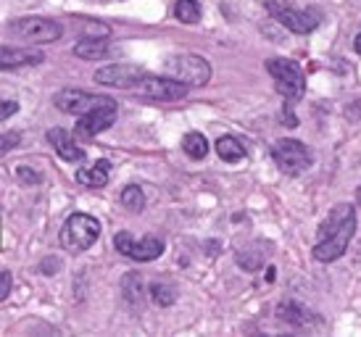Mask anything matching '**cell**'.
<instances>
[{"mask_svg":"<svg viewBox=\"0 0 361 337\" xmlns=\"http://www.w3.org/2000/svg\"><path fill=\"white\" fill-rule=\"evenodd\" d=\"M353 235H356V209L351 203H338L317 229V243L311 253L319 264H332L348 250Z\"/></svg>","mask_w":361,"mask_h":337,"instance_id":"cell-1","label":"cell"},{"mask_svg":"<svg viewBox=\"0 0 361 337\" xmlns=\"http://www.w3.org/2000/svg\"><path fill=\"white\" fill-rule=\"evenodd\" d=\"M101 238V221L90 214H71L61 227V248L69 253H85Z\"/></svg>","mask_w":361,"mask_h":337,"instance_id":"cell-2","label":"cell"},{"mask_svg":"<svg viewBox=\"0 0 361 337\" xmlns=\"http://www.w3.org/2000/svg\"><path fill=\"white\" fill-rule=\"evenodd\" d=\"M164 71L190 87H203L211 82V63L198 53H174L164 61Z\"/></svg>","mask_w":361,"mask_h":337,"instance_id":"cell-3","label":"cell"},{"mask_svg":"<svg viewBox=\"0 0 361 337\" xmlns=\"http://www.w3.org/2000/svg\"><path fill=\"white\" fill-rule=\"evenodd\" d=\"M267 71L271 74V80H274V87L280 92L285 100H295L303 98V92H306V77H303V69L290 59H269L267 61Z\"/></svg>","mask_w":361,"mask_h":337,"instance_id":"cell-4","label":"cell"},{"mask_svg":"<svg viewBox=\"0 0 361 337\" xmlns=\"http://www.w3.org/2000/svg\"><path fill=\"white\" fill-rule=\"evenodd\" d=\"M271 19H277L285 30L295 32V35H309L319 27V11L317 8H293L288 0H267L264 3Z\"/></svg>","mask_w":361,"mask_h":337,"instance_id":"cell-5","label":"cell"},{"mask_svg":"<svg viewBox=\"0 0 361 337\" xmlns=\"http://www.w3.org/2000/svg\"><path fill=\"white\" fill-rule=\"evenodd\" d=\"M271 159L280 166V171L290 174V177H298L306 168L311 166V153L309 148L303 145L301 140L293 137H282L271 145Z\"/></svg>","mask_w":361,"mask_h":337,"instance_id":"cell-6","label":"cell"},{"mask_svg":"<svg viewBox=\"0 0 361 337\" xmlns=\"http://www.w3.org/2000/svg\"><path fill=\"white\" fill-rule=\"evenodd\" d=\"M11 35H19L32 45H45V42H56L63 35V27L53 19H42V16H21V19L8 24Z\"/></svg>","mask_w":361,"mask_h":337,"instance_id":"cell-7","label":"cell"},{"mask_svg":"<svg viewBox=\"0 0 361 337\" xmlns=\"http://www.w3.org/2000/svg\"><path fill=\"white\" fill-rule=\"evenodd\" d=\"M188 90H190V85L174 80V77H169V74H166V77H156V74H151V71H145V77L137 82V87L132 90V92H137V95H142V98L169 103V100L185 98Z\"/></svg>","mask_w":361,"mask_h":337,"instance_id":"cell-8","label":"cell"},{"mask_svg":"<svg viewBox=\"0 0 361 337\" xmlns=\"http://www.w3.org/2000/svg\"><path fill=\"white\" fill-rule=\"evenodd\" d=\"M109 95H95V92H87V90H63L59 92L53 103H56V109L63 111V114H71V116H85V114H90V111L101 109L106 106Z\"/></svg>","mask_w":361,"mask_h":337,"instance_id":"cell-9","label":"cell"},{"mask_svg":"<svg viewBox=\"0 0 361 337\" xmlns=\"http://www.w3.org/2000/svg\"><path fill=\"white\" fill-rule=\"evenodd\" d=\"M142 77H145V69L135 66V63H109V66L95 71V82L98 85L116 90H135Z\"/></svg>","mask_w":361,"mask_h":337,"instance_id":"cell-10","label":"cell"},{"mask_svg":"<svg viewBox=\"0 0 361 337\" xmlns=\"http://www.w3.org/2000/svg\"><path fill=\"white\" fill-rule=\"evenodd\" d=\"M114 245L121 256L132 258V261H156L164 253V243L159 238H142L135 240L130 232H119L114 238Z\"/></svg>","mask_w":361,"mask_h":337,"instance_id":"cell-11","label":"cell"},{"mask_svg":"<svg viewBox=\"0 0 361 337\" xmlns=\"http://www.w3.org/2000/svg\"><path fill=\"white\" fill-rule=\"evenodd\" d=\"M116 109H119L116 100H109L101 109H95V111H90V114L80 116L77 127H74V137L90 140V137H95V135H101L103 129H109L111 124L116 121Z\"/></svg>","mask_w":361,"mask_h":337,"instance_id":"cell-12","label":"cell"},{"mask_svg":"<svg viewBox=\"0 0 361 337\" xmlns=\"http://www.w3.org/2000/svg\"><path fill=\"white\" fill-rule=\"evenodd\" d=\"M48 142L53 145V150L59 153L63 161H69V164H77V161H85V150L82 145L77 142V137H71L66 129H51L48 132Z\"/></svg>","mask_w":361,"mask_h":337,"instance_id":"cell-13","label":"cell"},{"mask_svg":"<svg viewBox=\"0 0 361 337\" xmlns=\"http://www.w3.org/2000/svg\"><path fill=\"white\" fill-rule=\"evenodd\" d=\"M42 61H45L42 50L35 48H11V45H3V50H0V66H3V71L16 69V66H35V63H42Z\"/></svg>","mask_w":361,"mask_h":337,"instance_id":"cell-14","label":"cell"},{"mask_svg":"<svg viewBox=\"0 0 361 337\" xmlns=\"http://www.w3.org/2000/svg\"><path fill=\"white\" fill-rule=\"evenodd\" d=\"M267 248H269V243H264V240L245 245L243 250H238V266L245 269V271H259L267 261Z\"/></svg>","mask_w":361,"mask_h":337,"instance_id":"cell-15","label":"cell"},{"mask_svg":"<svg viewBox=\"0 0 361 337\" xmlns=\"http://www.w3.org/2000/svg\"><path fill=\"white\" fill-rule=\"evenodd\" d=\"M111 177V164L109 161H98L90 168H80L77 171V182L85 188H103Z\"/></svg>","mask_w":361,"mask_h":337,"instance_id":"cell-16","label":"cell"},{"mask_svg":"<svg viewBox=\"0 0 361 337\" xmlns=\"http://www.w3.org/2000/svg\"><path fill=\"white\" fill-rule=\"evenodd\" d=\"M277 317L282 321H288V324H295V327H303V324H311L314 321V311H309L306 306L301 303H280L277 306Z\"/></svg>","mask_w":361,"mask_h":337,"instance_id":"cell-17","label":"cell"},{"mask_svg":"<svg viewBox=\"0 0 361 337\" xmlns=\"http://www.w3.org/2000/svg\"><path fill=\"white\" fill-rule=\"evenodd\" d=\"M216 153H219L221 161H230V164H238V161L245 159V145H243L238 137H232V135H224V137L216 140Z\"/></svg>","mask_w":361,"mask_h":337,"instance_id":"cell-18","label":"cell"},{"mask_svg":"<svg viewBox=\"0 0 361 337\" xmlns=\"http://www.w3.org/2000/svg\"><path fill=\"white\" fill-rule=\"evenodd\" d=\"M71 24H74V30L77 32H82V40H98V37H109L111 35L109 24L87 19V16H74Z\"/></svg>","mask_w":361,"mask_h":337,"instance_id":"cell-19","label":"cell"},{"mask_svg":"<svg viewBox=\"0 0 361 337\" xmlns=\"http://www.w3.org/2000/svg\"><path fill=\"white\" fill-rule=\"evenodd\" d=\"M109 53V40L98 37V40H82L74 45V56L82 61H101Z\"/></svg>","mask_w":361,"mask_h":337,"instance_id":"cell-20","label":"cell"},{"mask_svg":"<svg viewBox=\"0 0 361 337\" xmlns=\"http://www.w3.org/2000/svg\"><path fill=\"white\" fill-rule=\"evenodd\" d=\"M182 148H185V153H188L190 159L201 161V159H206V153H209V140L203 137L201 132H188L185 140H182Z\"/></svg>","mask_w":361,"mask_h":337,"instance_id":"cell-21","label":"cell"},{"mask_svg":"<svg viewBox=\"0 0 361 337\" xmlns=\"http://www.w3.org/2000/svg\"><path fill=\"white\" fill-rule=\"evenodd\" d=\"M174 16H177L182 24H198V21H201V6H198V0H177Z\"/></svg>","mask_w":361,"mask_h":337,"instance_id":"cell-22","label":"cell"},{"mask_svg":"<svg viewBox=\"0 0 361 337\" xmlns=\"http://www.w3.org/2000/svg\"><path fill=\"white\" fill-rule=\"evenodd\" d=\"M121 206L130 209L132 214H140L145 209V192H142L137 185H130V188L121 190Z\"/></svg>","mask_w":361,"mask_h":337,"instance_id":"cell-23","label":"cell"},{"mask_svg":"<svg viewBox=\"0 0 361 337\" xmlns=\"http://www.w3.org/2000/svg\"><path fill=\"white\" fill-rule=\"evenodd\" d=\"M151 298H153V303H156V306L166 308L177 300V288H174V285L156 282V285H151Z\"/></svg>","mask_w":361,"mask_h":337,"instance_id":"cell-24","label":"cell"},{"mask_svg":"<svg viewBox=\"0 0 361 337\" xmlns=\"http://www.w3.org/2000/svg\"><path fill=\"white\" fill-rule=\"evenodd\" d=\"M16 177H19V182H24L27 188H35V185H40V174L37 171H32L30 166H19L16 168Z\"/></svg>","mask_w":361,"mask_h":337,"instance_id":"cell-25","label":"cell"},{"mask_svg":"<svg viewBox=\"0 0 361 337\" xmlns=\"http://www.w3.org/2000/svg\"><path fill=\"white\" fill-rule=\"evenodd\" d=\"M8 295H11V271L3 269L0 271V300H8Z\"/></svg>","mask_w":361,"mask_h":337,"instance_id":"cell-26","label":"cell"},{"mask_svg":"<svg viewBox=\"0 0 361 337\" xmlns=\"http://www.w3.org/2000/svg\"><path fill=\"white\" fill-rule=\"evenodd\" d=\"M0 142H3V153H8L11 148H16V142H21V132H6Z\"/></svg>","mask_w":361,"mask_h":337,"instance_id":"cell-27","label":"cell"},{"mask_svg":"<svg viewBox=\"0 0 361 337\" xmlns=\"http://www.w3.org/2000/svg\"><path fill=\"white\" fill-rule=\"evenodd\" d=\"M19 111V103L16 100H3V111H0V119L3 121H8L13 114Z\"/></svg>","mask_w":361,"mask_h":337,"instance_id":"cell-28","label":"cell"},{"mask_svg":"<svg viewBox=\"0 0 361 337\" xmlns=\"http://www.w3.org/2000/svg\"><path fill=\"white\" fill-rule=\"evenodd\" d=\"M353 50H356V53L361 56V32L356 35V40H353Z\"/></svg>","mask_w":361,"mask_h":337,"instance_id":"cell-29","label":"cell"},{"mask_svg":"<svg viewBox=\"0 0 361 337\" xmlns=\"http://www.w3.org/2000/svg\"><path fill=\"white\" fill-rule=\"evenodd\" d=\"M356 200H359V203H361V188L356 190Z\"/></svg>","mask_w":361,"mask_h":337,"instance_id":"cell-30","label":"cell"}]
</instances>
